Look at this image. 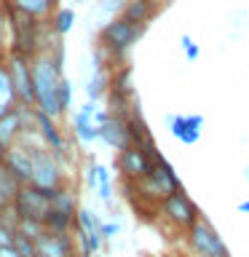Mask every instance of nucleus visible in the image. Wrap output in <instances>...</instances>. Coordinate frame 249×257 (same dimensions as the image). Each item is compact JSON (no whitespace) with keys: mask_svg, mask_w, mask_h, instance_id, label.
I'll return each mask as SVG.
<instances>
[{"mask_svg":"<svg viewBox=\"0 0 249 257\" xmlns=\"http://www.w3.org/2000/svg\"><path fill=\"white\" fill-rule=\"evenodd\" d=\"M96 196H99L104 204H112V174L110 169L96 161Z\"/></svg>","mask_w":249,"mask_h":257,"instance_id":"22","label":"nucleus"},{"mask_svg":"<svg viewBox=\"0 0 249 257\" xmlns=\"http://www.w3.org/2000/svg\"><path fill=\"white\" fill-rule=\"evenodd\" d=\"M180 43H182V51H185V56H188L190 62H196L198 56H201V48L193 43V38H190V35H182V38H180Z\"/></svg>","mask_w":249,"mask_h":257,"instance_id":"27","label":"nucleus"},{"mask_svg":"<svg viewBox=\"0 0 249 257\" xmlns=\"http://www.w3.org/2000/svg\"><path fill=\"white\" fill-rule=\"evenodd\" d=\"M8 75H11L16 99H19V107H35V94H32V70H30V59L16 51H6L3 56Z\"/></svg>","mask_w":249,"mask_h":257,"instance_id":"6","label":"nucleus"},{"mask_svg":"<svg viewBox=\"0 0 249 257\" xmlns=\"http://www.w3.org/2000/svg\"><path fill=\"white\" fill-rule=\"evenodd\" d=\"M244 177H246V182H249V166H246V174H244Z\"/></svg>","mask_w":249,"mask_h":257,"instance_id":"32","label":"nucleus"},{"mask_svg":"<svg viewBox=\"0 0 249 257\" xmlns=\"http://www.w3.org/2000/svg\"><path fill=\"white\" fill-rule=\"evenodd\" d=\"M0 257H19V254L14 252V246H3L0 249Z\"/></svg>","mask_w":249,"mask_h":257,"instance_id":"30","label":"nucleus"},{"mask_svg":"<svg viewBox=\"0 0 249 257\" xmlns=\"http://www.w3.org/2000/svg\"><path fill=\"white\" fill-rule=\"evenodd\" d=\"M166 123L182 145H196L204 128V115H169Z\"/></svg>","mask_w":249,"mask_h":257,"instance_id":"12","label":"nucleus"},{"mask_svg":"<svg viewBox=\"0 0 249 257\" xmlns=\"http://www.w3.org/2000/svg\"><path fill=\"white\" fill-rule=\"evenodd\" d=\"M19 107V99H16V91H14V83H11V75H8V67L0 56V115L11 112Z\"/></svg>","mask_w":249,"mask_h":257,"instance_id":"18","label":"nucleus"},{"mask_svg":"<svg viewBox=\"0 0 249 257\" xmlns=\"http://www.w3.org/2000/svg\"><path fill=\"white\" fill-rule=\"evenodd\" d=\"M40 257H75V238L72 233H51L43 230L35 238Z\"/></svg>","mask_w":249,"mask_h":257,"instance_id":"11","label":"nucleus"},{"mask_svg":"<svg viewBox=\"0 0 249 257\" xmlns=\"http://www.w3.org/2000/svg\"><path fill=\"white\" fill-rule=\"evenodd\" d=\"M120 222L118 220H102V225H99V236H102V241H112V238H118L120 236Z\"/></svg>","mask_w":249,"mask_h":257,"instance_id":"26","label":"nucleus"},{"mask_svg":"<svg viewBox=\"0 0 249 257\" xmlns=\"http://www.w3.org/2000/svg\"><path fill=\"white\" fill-rule=\"evenodd\" d=\"M153 14H156V3H153V0H126L123 8H120V16H123L126 22L142 24V27H148Z\"/></svg>","mask_w":249,"mask_h":257,"instance_id":"16","label":"nucleus"},{"mask_svg":"<svg viewBox=\"0 0 249 257\" xmlns=\"http://www.w3.org/2000/svg\"><path fill=\"white\" fill-rule=\"evenodd\" d=\"M238 212H244V214H249V201H241V204H238Z\"/></svg>","mask_w":249,"mask_h":257,"instance_id":"31","label":"nucleus"},{"mask_svg":"<svg viewBox=\"0 0 249 257\" xmlns=\"http://www.w3.org/2000/svg\"><path fill=\"white\" fill-rule=\"evenodd\" d=\"M32 70V94H35V110L51 115L54 120L62 118L59 102H56V88H59V78L64 75V70L56 64L48 54H35L30 59Z\"/></svg>","mask_w":249,"mask_h":257,"instance_id":"2","label":"nucleus"},{"mask_svg":"<svg viewBox=\"0 0 249 257\" xmlns=\"http://www.w3.org/2000/svg\"><path fill=\"white\" fill-rule=\"evenodd\" d=\"M107 88H110V75L104 70H94L91 78L86 80L83 91L88 96V102H99L102 96H107Z\"/></svg>","mask_w":249,"mask_h":257,"instance_id":"19","label":"nucleus"},{"mask_svg":"<svg viewBox=\"0 0 249 257\" xmlns=\"http://www.w3.org/2000/svg\"><path fill=\"white\" fill-rule=\"evenodd\" d=\"M72 96H75V88H72V80L67 75L59 78V88H56V102H59V112L67 115L72 110Z\"/></svg>","mask_w":249,"mask_h":257,"instance_id":"24","label":"nucleus"},{"mask_svg":"<svg viewBox=\"0 0 249 257\" xmlns=\"http://www.w3.org/2000/svg\"><path fill=\"white\" fill-rule=\"evenodd\" d=\"M32 120H35V132L38 137L43 140V145L48 150L56 156L62 166L70 164V153H67V140H64V134L59 132V126H56V120L51 115H46V112H38L32 110Z\"/></svg>","mask_w":249,"mask_h":257,"instance_id":"8","label":"nucleus"},{"mask_svg":"<svg viewBox=\"0 0 249 257\" xmlns=\"http://www.w3.org/2000/svg\"><path fill=\"white\" fill-rule=\"evenodd\" d=\"M30 137H32V145L24 140V137H19L22 142H27V150H30V164H32V169H30V185H32V188H38V190H43L46 196L51 198L59 188L70 185L67 174H64V166L56 161V156L43 145V140L38 137L35 128L30 132Z\"/></svg>","mask_w":249,"mask_h":257,"instance_id":"1","label":"nucleus"},{"mask_svg":"<svg viewBox=\"0 0 249 257\" xmlns=\"http://www.w3.org/2000/svg\"><path fill=\"white\" fill-rule=\"evenodd\" d=\"M185 241H188V249L196 257H222V254H228V246H225V241L220 238V233H217L204 217H198V220L185 230Z\"/></svg>","mask_w":249,"mask_h":257,"instance_id":"4","label":"nucleus"},{"mask_svg":"<svg viewBox=\"0 0 249 257\" xmlns=\"http://www.w3.org/2000/svg\"><path fill=\"white\" fill-rule=\"evenodd\" d=\"M118 172L123 174V182H137L142 180V177L150 174V158L142 153V148H137V145H129V148L118 150V161H115Z\"/></svg>","mask_w":249,"mask_h":257,"instance_id":"10","label":"nucleus"},{"mask_svg":"<svg viewBox=\"0 0 249 257\" xmlns=\"http://www.w3.org/2000/svg\"><path fill=\"white\" fill-rule=\"evenodd\" d=\"M11 246H14V252L19 254V257H40L35 241L27 238V236H22V233H14V244Z\"/></svg>","mask_w":249,"mask_h":257,"instance_id":"25","label":"nucleus"},{"mask_svg":"<svg viewBox=\"0 0 249 257\" xmlns=\"http://www.w3.org/2000/svg\"><path fill=\"white\" fill-rule=\"evenodd\" d=\"M19 180L8 172V169L0 164V212L3 209H8L11 206V201H14V196H16V190H19Z\"/></svg>","mask_w":249,"mask_h":257,"instance_id":"20","label":"nucleus"},{"mask_svg":"<svg viewBox=\"0 0 249 257\" xmlns=\"http://www.w3.org/2000/svg\"><path fill=\"white\" fill-rule=\"evenodd\" d=\"M99 140L112 150H123L132 145L129 140V128H126V118H118V115H110L104 123L99 126Z\"/></svg>","mask_w":249,"mask_h":257,"instance_id":"14","label":"nucleus"},{"mask_svg":"<svg viewBox=\"0 0 249 257\" xmlns=\"http://www.w3.org/2000/svg\"><path fill=\"white\" fill-rule=\"evenodd\" d=\"M83 174H86V188L96 193V161L94 158L88 161V166L83 169Z\"/></svg>","mask_w":249,"mask_h":257,"instance_id":"29","label":"nucleus"},{"mask_svg":"<svg viewBox=\"0 0 249 257\" xmlns=\"http://www.w3.org/2000/svg\"><path fill=\"white\" fill-rule=\"evenodd\" d=\"M70 120H72V134L78 137L80 145H91V142L99 140V126H96L91 120V115H86L83 110H75L70 115Z\"/></svg>","mask_w":249,"mask_h":257,"instance_id":"17","label":"nucleus"},{"mask_svg":"<svg viewBox=\"0 0 249 257\" xmlns=\"http://www.w3.org/2000/svg\"><path fill=\"white\" fill-rule=\"evenodd\" d=\"M222 257H233V254H230V252H228V254H222Z\"/></svg>","mask_w":249,"mask_h":257,"instance_id":"33","label":"nucleus"},{"mask_svg":"<svg viewBox=\"0 0 249 257\" xmlns=\"http://www.w3.org/2000/svg\"><path fill=\"white\" fill-rule=\"evenodd\" d=\"M158 212H161V217H164V220L172 222L177 230H188L190 225L201 217L198 206L193 204L188 196H185L182 188L174 190V193H169V196L158 204Z\"/></svg>","mask_w":249,"mask_h":257,"instance_id":"7","label":"nucleus"},{"mask_svg":"<svg viewBox=\"0 0 249 257\" xmlns=\"http://www.w3.org/2000/svg\"><path fill=\"white\" fill-rule=\"evenodd\" d=\"M94 257H99V254H94Z\"/></svg>","mask_w":249,"mask_h":257,"instance_id":"34","label":"nucleus"},{"mask_svg":"<svg viewBox=\"0 0 249 257\" xmlns=\"http://www.w3.org/2000/svg\"><path fill=\"white\" fill-rule=\"evenodd\" d=\"M142 32H145L142 24H132V22H126L123 16H112V19L104 22V27L99 30V43H102L99 48L110 54L112 62H120L123 54L142 38Z\"/></svg>","mask_w":249,"mask_h":257,"instance_id":"3","label":"nucleus"},{"mask_svg":"<svg viewBox=\"0 0 249 257\" xmlns=\"http://www.w3.org/2000/svg\"><path fill=\"white\" fill-rule=\"evenodd\" d=\"M48 209H51V198H48L43 190L32 188L30 182L19 185V190H16V196L11 201V212L16 214V220L43 222V217L48 214Z\"/></svg>","mask_w":249,"mask_h":257,"instance_id":"5","label":"nucleus"},{"mask_svg":"<svg viewBox=\"0 0 249 257\" xmlns=\"http://www.w3.org/2000/svg\"><path fill=\"white\" fill-rule=\"evenodd\" d=\"M32 110L35 107H16L6 115H0V148L8 150L11 145L19 142L22 132H32L35 120H32Z\"/></svg>","mask_w":249,"mask_h":257,"instance_id":"9","label":"nucleus"},{"mask_svg":"<svg viewBox=\"0 0 249 257\" xmlns=\"http://www.w3.org/2000/svg\"><path fill=\"white\" fill-rule=\"evenodd\" d=\"M75 22H78V14L72 11V8H56V11L51 14V32L64 38L67 32H72Z\"/></svg>","mask_w":249,"mask_h":257,"instance_id":"21","label":"nucleus"},{"mask_svg":"<svg viewBox=\"0 0 249 257\" xmlns=\"http://www.w3.org/2000/svg\"><path fill=\"white\" fill-rule=\"evenodd\" d=\"M3 166H6L8 172H11L22 185H24V182H30V169H32V164H30V150H27V145H24L22 140L6 150Z\"/></svg>","mask_w":249,"mask_h":257,"instance_id":"13","label":"nucleus"},{"mask_svg":"<svg viewBox=\"0 0 249 257\" xmlns=\"http://www.w3.org/2000/svg\"><path fill=\"white\" fill-rule=\"evenodd\" d=\"M6 3L11 8H16V11L38 19V22H46L56 11V0H6Z\"/></svg>","mask_w":249,"mask_h":257,"instance_id":"15","label":"nucleus"},{"mask_svg":"<svg viewBox=\"0 0 249 257\" xmlns=\"http://www.w3.org/2000/svg\"><path fill=\"white\" fill-rule=\"evenodd\" d=\"M120 8H123V0H102L99 3V11L104 14V16H115V11H120Z\"/></svg>","mask_w":249,"mask_h":257,"instance_id":"28","label":"nucleus"},{"mask_svg":"<svg viewBox=\"0 0 249 257\" xmlns=\"http://www.w3.org/2000/svg\"><path fill=\"white\" fill-rule=\"evenodd\" d=\"M99 225H102V217L91 212V209L86 206H78L75 212V228L83 230V233H99Z\"/></svg>","mask_w":249,"mask_h":257,"instance_id":"23","label":"nucleus"}]
</instances>
